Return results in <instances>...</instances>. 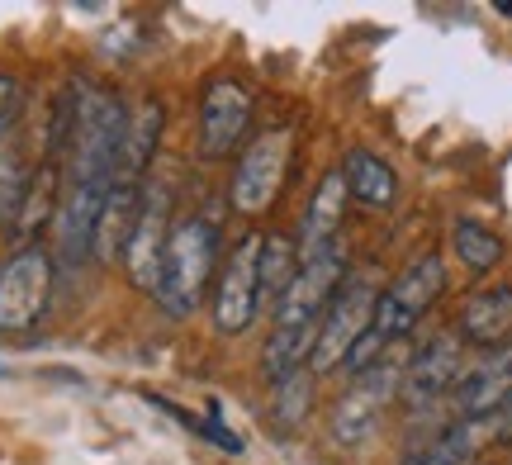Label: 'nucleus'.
Returning a JSON list of instances; mask_svg holds the SVG:
<instances>
[{"mask_svg": "<svg viewBox=\"0 0 512 465\" xmlns=\"http://www.w3.org/2000/svg\"><path fill=\"white\" fill-rule=\"evenodd\" d=\"M451 247H456V257L470 271H494L498 261H503V238H498L494 228L475 224V219H460L456 233H451Z\"/></svg>", "mask_w": 512, "mask_h": 465, "instance_id": "24", "label": "nucleus"}, {"mask_svg": "<svg viewBox=\"0 0 512 465\" xmlns=\"http://www.w3.org/2000/svg\"><path fill=\"white\" fill-rule=\"evenodd\" d=\"M261 314V233L233 242V252L219 266V285H214V328L223 337H238L252 328Z\"/></svg>", "mask_w": 512, "mask_h": 465, "instance_id": "8", "label": "nucleus"}, {"mask_svg": "<svg viewBox=\"0 0 512 465\" xmlns=\"http://www.w3.org/2000/svg\"><path fill=\"white\" fill-rule=\"evenodd\" d=\"M465 375V356H460V337L456 333H441L432 342H422L418 352L403 361V385L399 394L413 404V409H427L437 404L441 394H451Z\"/></svg>", "mask_w": 512, "mask_h": 465, "instance_id": "12", "label": "nucleus"}, {"mask_svg": "<svg viewBox=\"0 0 512 465\" xmlns=\"http://www.w3.org/2000/svg\"><path fill=\"white\" fill-rule=\"evenodd\" d=\"M313 413V375L294 371L290 380L271 385V423L280 432H294Z\"/></svg>", "mask_w": 512, "mask_h": 465, "instance_id": "23", "label": "nucleus"}, {"mask_svg": "<svg viewBox=\"0 0 512 465\" xmlns=\"http://www.w3.org/2000/svg\"><path fill=\"white\" fill-rule=\"evenodd\" d=\"M342 209H347V181H342V171H328L318 190H313L309 209H304V219H299V261H313L323 247L337 242V228H342Z\"/></svg>", "mask_w": 512, "mask_h": 465, "instance_id": "16", "label": "nucleus"}, {"mask_svg": "<svg viewBox=\"0 0 512 465\" xmlns=\"http://www.w3.org/2000/svg\"><path fill=\"white\" fill-rule=\"evenodd\" d=\"M441 290H446V261H441L437 252L418 257L413 266H403L399 276L380 290V299H375V318H370L366 337L351 347V356L342 361V366H347L351 375L370 371V366L384 356L389 342H399L403 333H413V328H418V318L437 304Z\"/></svg>", "mask_w": 512, "mask_h": 465, "instance_id": "1", "label": "nucleus"}, {"mask_svg": "<svg viewBox=\"0 0 512 465\" xmlns=\"http://www.w3.org/2000/svg\"><path fill=\"white\" fill-rule=\"evenodd\" d=\"M256 114V95L242 86L238 76H214L200 95V152L209 162L233 157L247 143Z\"/></svg>", "mask_w": 512, "mask_h": 465, "instance_id": "10", "label": "nucleus"}, {"mask_svg": "<svg viewBox=\"0 0 512 465\" xmlns=\"http://www.w3.org/2000/svg\"><path fill=\"white\" fill-rule=\"evenodd\" d=\"M162 129H166L162 100L143 95V100L128 110V124H124V138H119V157H114L110 186H143L147 167H152V157H157V148H162Z\"/></svg>", "mask_w": 512, "mask_h": 465, "instance_id": "13", "label": "nucleus"}, {"mask_svg": "<svg viewBox=\"0 0 512 465\" xmlns=\"http://www.w3.org/2000/svg\"><path fill=\"white\" fill-rule=\"evenodd\" d=\"M138 205H143V186H110L105 209H100V224H95V247L91 257L100 261H124L128 233L138 224Z\"/></svg>", "mask_w": 512, "mask_h": 465, "instance_id": "19", "label": "nucleus"}, {"mask_svg": "<svg viewBox=\"0 0 512 465\" xmlns=\"http://www.w3.org/2000/svg\"><path fill=\"white\" fill-rule=\"evenodd\" d=\"M24 105H29L24 81L10 72H0V143H5V133H15V124L24 119Z\"/></svg>", "mask_w": 512, "mask_h": 465, "instance_id": "25", "label": "nucleus"}, {"mask_svg": "<svg viewBox=\"0 0 512 465\" xmlns=\"http://www.w3.org/2000/svg\"><path fill=\"white\" fill-rule=\"evenodd\" d=\"M48 299H53V257L48 247L29 242L0 266V333L34 328Z\"/></svg>", "mask_w": 512, "mask_h": 465, "instance_id": "7", "label": "nucleus"}, {"mask_svg": "<svg viewBox=\"0 0 512 465\" xmlns=\"http://www.w3.org/2000/svg\"><path fill=\"white\" fill-rule=\"evenodd\" d=\"M498 15H503V19H512V0H503V5H498Z\"/></svg>", "mask_w": 512, "mask_h": 465, "instance_id": "27", "label": "nucleus"}, {"mask_svg": "<svg viewBox=\"0 0 512 465\" xmlns=\"http://www.w3.org/2000/svg\"><path fill=\"white\" fill-rule=\"evenodd\" d=\"M508 394H512V342L498 347V352H489L479 366H470V371L460 375L456 413L470 418V423H484V418H494V413L508 404Z\"/></svg>", "mask_w": 512, "mask_h": 465, "instance_id": "14", "label": "nucleus"}, {"mask_svg": "<svg viewBox=\"0 0 512 465\" xmlns=\"http://www.w3.org/2000/svg\"><path fill=\"white\" fill-rule=\"evenodd\" d=\"M399 385H403V361L394 356H380L370 371H361L351 380V390L332 404V437L342 447H366L370 437L380 432V418L384 409L399 399Z\"/></svg>", "mask_w": 512, "mask_h": 465, "instance_id": "5", "label": "nucleus"}, {"mask_svg": "<svg viewBox=\"0 0 512 465\" xmlns=\"http://www.w3.org/2000/svg\"><path fill=\"white\" fill-rule=\"evenodd\" d=\"M110 186H67L57 200L53 228H57V247L67 261H86L95 247V224H100V209H105Z\"/></svg>", "mask_w": 512, "mask_h": 465, "instance_id": "15", "label": "nucleus"}, {"mask_svg": "<svg viewBox=\"0 0 512 465\" xmlns=\"http://www.w3.org/2000/svg\"><path fill=\"white\" fill-rule=\"evenodd\" d=\"M0 375H5V366H0Z\"/></svg>", "mask_w": 512, "mask_h": 465, "instance_id": "28", "label": "nucleus"}, {"mask_svg": "<svg viewBox=\"0 0 512 465\" xmlns=\"http://www.w3.org/2000/svg\"><path fill=\"white\" fill-rule=\"evenodd\" d=\"M375 299H380V290L366 276L342 280V290L328 304V314L318 318V342H313V356H309V375H328L347 361L351 347L366 337L370 318H375Z\"/></svg>", "mask_w": 512, "mask_h": 465, "instance_id": "6", "label": "nucleus"}, {"mask_svg": "<svg viewBox=\"0 0 512 465\" xmlns=\"http://www.w3.org/2000/svg\"><path fill=\"white\" fill-rule=\"evenodd\" d=\"M460 342H475L484 352H498L512 342V285H494V290H479L465 299L460 309Z\"/></svg>", "mask_w": 512, "mask_h": 465, "instance_id": "17", "label": "nucleus"}, {"mask_svg": "<svg viewBox=\"0 0 512 465\" xmlns=\"http://www.w3.org/2000/svg\"><path fill=\"white\" fill-rule=\"evenodd\" d=\"M494 437L503 442V447H512V394H508V404L494 413Z\"/></svg>", "mask_w": 512, "mask_h": 465, "instance_id": "26", "label": "nucleus"}, {"mask_svg": "<svg viewBox=\"0 0 512 465\" xmlns=\"http://www.w3.org/2000/svg\"><path fill=\"white\" fill-rule=\"evenodd\" d=\"M166 238H171V190H166L162 181H143L138 224H133L128 247H124V271H128V280H133L143 295H157Z\"/></svg>", "mask_w": 512, "mask_h": 465, "instance_id": "11", "label": "nucleus"}, {"mask_svg": "<svg viewBox=\"0 0 512 465\" xmlns=\"http://www.w3.org/2000/svg\"><path fill=\"white\" fill-rule=\"evenodd\" d=\"M337 171H342V181H347V195H356L366 209H394V200H399V176H394V167L384 162L380 152L351 148Z\"/></svg>", "mask_w": 512, "mask_h": 465, "instance_id": "18", "label": "nucleus"}, {"mask_svg": "<svg viewBox=\"0 0 512 465\" xmlns=\"http://www.w3.org/2000/svg\"><path fill=\"white\" fill-rule=\"evenodd\" d=\"M294 271H299V247H294L290 233L261 238V304L280 299V290L294 280Z\"/></svg>", "mask_w": 512, "mask_h": 465, "instance_id": "22", "label": "nucleus"}, {"mask_svg": "<svg viewBox=\"0 0 512 465\" xmlns=\"http://www.w3.org/2000/svg\"><path fill=\"white\" fill-rule=\"evenodd\" d=\"M294 157V133L290 129H266L256 133L252 143L238 152V167H233V181H228V200L238 214L256 219L275 205V195L285 186V171H290Z\"/></svg>", "mask_w": 512, "mask_h": 465, "instance_id": "4", "label": "nucleus"}, {"mask_svg": "<svg viewBox=\"0 0 512 465\" xmlns=\"http://www.w3.org/2000/svg\"><path fill=\"white\" fill-rule=\"evenodd\" d=\"M479 447H484V423L456 418V423L441 428L437 437H427V442H418L413 451H403V465H470Z\"/></svg>", "mask_w": 512, "mask_h": 465, "instance_id": "20", "label": "nucleus"}, {"mask_svg": "<svg viewBox=\"0 0 512 465\" xmlns=\"http://www.w3.org/2000/svg\"><path fill=\"white\" fill-rule=\"evenodd\" d=\"M72 143H67V186H110L119 138H124L128 110L124 100L105 86H95L86 76H76L72 86Z\"/></svg>", "mask_w": 512, "mask_h": 465, "instance_id": "2", "label": "nucleus"}, {"mask_svg": "<svg viewBox=\"0 0 512 465\" xmlns=\"http://www.w3.org/2000/svg\"><path fill=\"white\" fill-rule=\"evenodd\" d=\"M313 342H318V323H304V328H271L266 347H261V375L280 385L290 380L294 371H309Z\"/></svg>", "mask_w": 512, "mask_h": 465, "instance_id": "21", "label": "nucleus"}, {"mask_svg": "<svg viewBox=\"0 0 512 465\" xmlns=\"http://www.w3.org/2000/svg\"><path fill=\"white\" fill-rule=\"evenodd\" d=\"M342 280H347V252H342V242L323 247L313 261H299L294 280L280 290V299H275V328L318 323V318L328 314V304L337 299Z\"/></svg>", "mask_w": 512, "mask_h": 465, "instance_id": "9", "label": "nucleus"}, {"mask_svg": "<svg viewBox=\"0 0 512 465\" xmlns=\"http://www.w3.org/2000/svg\"><path fill=\"white\" fill-rule=\"evenodd\" d=\"M219 224L204 219V214H190L171 228L166 238V257H162V280H157V304H162L166 318H190L204 304V290L214 280V266H219Z\"/></svg>", "mask_w": 512, "mask_h": 465, "instance_id": "3", "label": "nucleus"}]
</instances>
